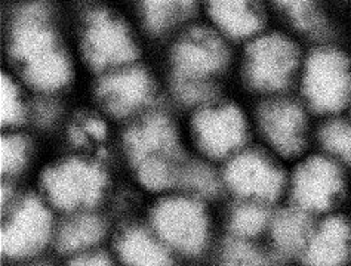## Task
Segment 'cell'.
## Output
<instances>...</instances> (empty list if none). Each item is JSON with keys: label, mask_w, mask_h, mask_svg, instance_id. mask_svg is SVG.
<instances>
[{"label": "cell", "mask_w": 351, "mask_h": 266, "mask_svg": "<svg viewBox=\"0 0 351 266\" xmlns=\"http://www.w3.org/2000/svg\"><path fill=\"white\" fill-rule=\"evenodd\" d=\"M12 55L23 62L29 83L45 92L57 90L70 79V64L48 24V6L30 3L18 11L12 30Z\"/></svg>", "instance_id": "1"}, {"label": "cell", "mask_w": 351, "mask_h": 266, "mask_svg": "<svg viewBox=\"0 0 351 266\" xmlns=\"http://www.w3.org/2000/svg\"><path fill=\"white\" fill-rule=\"evenodd\" d=\"M288 178L293 206L308 215H332L351 192V169L323 152L302 155Z\"/></svg>", "instance_id": "2"}, {"label": "cell", "mask_w": 351, "mask_h": 266, "mask_svg": "<svg viewBox=\"0 0 351 266\" xmlns=\"http://www.w3.org/2000/svg\"><path fill=\"white\" fill-rule=\"evenodd\" d=\"M302 103L311 113L330 117L348 113L351 107V58L335 48L310 53L301 79Z\"/></svg>", "instance_id": "3"}, {"label": "cell", "mask_w": 351, "mask_h": 266, "mask_svg": "<svg viewBox=\"0 0 351 266\" xmlns=\"http://www.w3.org/2000/svg\"><path fill=\"white\" fill-rule=\"evenodd\" d=\"M308 113L302 101L282 95L264 98L258 105V131L277 157H302L310 139Z\"/></svg>", "instance_id": "4"}, {"label": "cell", "mask_w": 351, "mask_h": 266, "mask_svg": "<svg viewBox=\"0 0 351 266\" xmlns=\"http://www.w3.org/2000/svg\"><path fill=\"white\" fill-rule=\"evenodd\" d=\"M298 66L300 49L292 40L277 33L263 36L246 49V83L267 98L277 96L291 86Z\"/></svg>", "instance_id": "5"}, {"label": "cell", "mask_w": 351, "mask_h": 266, "mask_svg": "<svg viewBox=\"0 0 351 266\" xmlns=\"http://www.w3.org/2000/svg\"><path fill=\"white\" fill-rule=\"evenodd\" d=\"M230 189L246 201L270 204L288 188V175L271 155L261 150L237 152L226 168Z\"/></svg>", "instance_id": "6"}, {"label": "cell", "mask_w": 351, "mask_h": 266, "mask_svg": "<svg viewBox=\"0 0 351 266\" xmlns=\"http://www.w3.org/2000/svg\"><path fill=\"white\" fill-rule=\"evenodd\" d=\"M42 185L55 206L73 210L97 203L103 196L106 175L97 164L71 159L46 170Z\"/></svg>", "instance_id": "7"}, {"label": "cell", "mask_w": 351, "mask_h": 266, "mask_svg": "<svg viewBox=\"0 0 351 266\" xmlns=\"http://www.w3.org/2000/svg\"><path fill=\"white\" fill-rule=\"evenodd\" d=\"M156 231L175 249L197 253L205 245L208 221L203 209L189 198H168L153 210Z\"/></svg>", "instance_id": "8"}, {"label": "cell", "mask_w": 351, "mask_h": 266, "mask_svg": "<svg viewBox=\"0 0 351 266\" xmlns=\"http://www.w3.org/2000/svg\"><path fill=\"white\" fill-rule=\"evenodd\" d=\"M83 51L95 70L120 66L136 57V48L128 27L103 9H97L88 16Z\"/></svg>", "instance_id": "9"}, {"label": "cell", "mask_w": 351, "mask_h": 266, "mask_svg": "<svg viewBox=\"0 0 351 266\" xmlns=\"http://www.w3.org/2000/svg\"><path fill=\"white\" fill-rule=\"evenodd\" d=\"M193 132L206 154L212 157H226L245 145L249 126L240 108L226 104L200 109L193 118Z\"/></svg>", "instance_id": "10"}, {"label": "cell", "mask_w": 351, "mask_h": 266, "mask_svg": "<svg viewBox=\"0 0 351 266\" xmlns=\"http://www.w3.org/2000/svg\"><path fill=\"white\" fill-rule=\"evenodd\" d=\"M227 58L223 40L214 31L196 27L184 34L175 46V76L206 79L212 72L223 68Z\"/></svg>", "instance_id": "11"}, {"label": "cell", "mask_w": 351, "mask_h": 266, "mask_svg": "<svg viewBox=\"0 0 351 266\" xmlns=\"http://www.w3.org/2000/svg\"><path fill=\"white\" fill-rule=\"evenodd\" d=\"M51 216L36 198H27L16 210L12 221L2 231V252L11 258L38 252L48 241Z\"/></svg>", "instance_id": "12"}, {"label": "cell", "mask_w": 351, "mask_h": 266, "mask_svg": "<svg viewBox=\"0 0 351 266\" xmlns=\"http://www.w3.org/2000/svg\"><path fill=\"white\" fill-rule=\"evenodd\" d=\"M301 256L306 266H348L351 263L348 215L332 213L314 225Z\"/></svg>", "instance_id": "13"}, {"label": "cell", "mask_w": 351, "mask_h": 266, "mask_svg": "<svg viewBox=\"0 0 351 266\" xmlns=\"http://www.w3.org/2000/svg\"><path fill=\"white\" fill-rule=\"evenodd\" d=\"M98 96L110 113L123 117L150 103L153 83L145 70L138 67L125 68L101 80Z\"/></svg>", "instance_id": "14"}, {"label": "cell", "mask_w": 351, "mask_h": 266, "mask_svg": "<svg viewBox=\"0 0 351 266\" xmlns=\"http://www.w3.org/2000/svg\"><path fill=\"white\" fill-rule=\"evenodd\" d=\"M125 146L135 164L147 159H181L177 133L168 117L154 113L134 124L125 135Z\"/></svg>", "instance_id": "15"}, {"label": "cell", "mask_w": 351, "mask_h": 266, "mask_svg": "<svg viewBox=\"0 0 351 266\" xmlns=\"http://www.w3.org/2000/svg\"><path fill=\"white\" fill-rule=\"evenodd\" d=\"M311 215L297 206L285 207L271 216L269 231L276 252L283 256L302 254L313 231Z\"/></svg>", "instance_id": "16"}, {"label": "cell", "mask_w": 351, "mask_h": 266, "mask_svg": "<svg viewBox=\"0 0 351 266\" xmlns=\"http://www.w3.org/2000/svg\"><path fill=\"white\" fill-rule=\"evenodd\" d=\"M209 12L221 29L234 38L255 34L264 24L258 0H209Z\"/></svg>", "instance_id": "17"}, {"label": "cell", "mask_w": 351, "mask_h": 266, "mask_svg": "<svg viewBox=\"0 0 351 266\" xmlns=\"http://www.w3.org/2000/svg\"><path fill=\"white\" fill-rule=\"evenodd\" d=\"M119 253L128 266H172L168 252L143 229H131L120 238Z\"/></svg>", "instance_id": "18"}, {"label": "cell", "mask_w": 351, "mask_h": 266, "mask_svg": "<svg viewBox=\"0 0 351 266\" xmlns=\"http://www.w3.org/2000/svg\"><path fill=\"white\" fill-rule=\"evenodd\" d=\"M320 152L351 169V116L325 117L316 131Z\"/></svg>", "instance_id": "19"}, {"label": "cell", "mask_w": 351, "mask_h": 266, "mask_svg": "<svg viewBox=\"0 0 351 266\" xmlns=\"http://www.w3.org/2000/svg\"><path fill=\"white\" fill-rule=\"evenodd\" d=\"M104 235V224L101 219L83 215L71 219L61 228L58 235V249L61 252H77L88 249Z\"/></svg>", "instance_id": "20"}, {"label": "cell", "mask_w": 351, "mask_h": 266, "mask_svg": "<svg viewBox=\"0 0 351 266\" xmlns=\"http://www.w3.org/2000/svg\"><path fill=\"white\" fill-rule=\"evenodd\" d=\"M145 24L152 31H163L191 14L196 0H141Z\"/></svg>", "instance_id": "21"}, {"label": "cell", "mask_w": 351, "mask_h": 266, "mask_svg": "<svg viewBox=\"0 0 351 266\" xmlns=\"http://www.w3.org/2000/svg\"><path fill=\"white\" fill-rule=\"evenodd\" d=\"M181 159H168V157H156L147 159L138 164V178L143 185L149 189H166L173 185H178Z\"/></svg>", "instance_id": "22"}, {"label": "cell", "mask_w": 351, "mask_h": 266, "mask_svg": "<svg viewBox=\"0 0 351 266\" xmlns=\"http://www.w3.org/2000/svg\"><path fill=\"white\" fill-rule=\"evenodd\" d=\"M271 215L267 204L246 201L240 204L232 216V229L239 238H254L269 229Z\"/></svg>", "instance_id": "23"}, {"label": "cell", "mask_w": 351, "mask_h": 266, "mask_svg": "<svg viewBox=\"0 0 351 266\" xmlns=\"http://www.w3.org/2000/svg\"><path fill=\"white\" fill-rule=\"evenodd\" d=\"M178 185L200 196H212L218 191V179L209 166L200 161H182Z\"/></svg>", "instance_id": "24"}, {"label": "cell", "mask_w": 351, "mask_h": 266, "mask_svg": "<svg viewBox=\"0 0 351 266\" xmlns=\"http://www.w3.org/2000/svg\"><path fill=\"white\" fill-rule=\"evenodd\" d=\"M224 266H273L271 259L246 238L228 241L223 250Z\"/></svg>", "instance_id": "25"}, {"label": "cell", "mask_w": 351, "mask_h": 266, "mask_svg": "<svg viewBox=\"0 0 351 266\" xmlns=\"http://www.w3.org/2000/svg\"><path fill=\"white\" fill-rule=\"evenodd\" d=\"M276 3H279L288 11L293 24L300 30L316 36L326 31V24L314 8V0H276Z\"/></svg>", "instance_id": "26"}, {"label": "cell", "mask_w": 351, "mask_h": 266, "mask_svg": "<svg viewBox=\"0 0 351 266\" xmlns=\"http://www.w3.org/2000/svg\"><path fill=\"white\" fill-rule=\"evenodd\" d=\"M173 90L184 104L195 105L205 104L215 98L217 89L208 79H193V77H173Z\"/></svg>", "instance_id": "27"}, {"label": "cell", "mask_w": 351, "mask_h": 266, "mask_svg": "<svg viewBox=\"0 0 351 266\" xmlns=\"http://www.w3.org/2000/svg\"><path fill=\"white\" fill-rule=\"evenodd\" d=\"M2 86H0V118L2 124L11 126L16 124L23 120V104L18 94L16 86L12 83L11 79L2 75Z\"/></svg>", "instance_id": "28"}, {"label": "cell", "mask_w": 351, "mask_h": 266, "mask_svg": "<svg viewBox=\"0 0 351 266\" xmlns=\"http://www.w3.org/2000/svg\"><path fill=\"white\" fill-rule=\"evenodd\" d=\"M0 166L3 173H15L23 168L27 154V142L21 136L8 135L0 144Z\"/></svg>", "instance_id": "29"}, {"label": "cell", "mask_w": 351, "mask_h": 266, "mask_svg": "<svg viewBox=\"0 0 351 266\" xmlns=\"http://www.w3.org/2000/svg\"><path fill=\"white\" fill-rule=\"evenodd\" d=\"M73 136H76V141L85 139L86 136H92L95 139H103L106 136V126L104 123L98 120L95 117H88L86 120H83L82 127H76L73 131Z\"/></svg>", "instance_id": "30"}, {"label": "cell", "mask_w": 351, "mask_h": 266, "mask_svg": "<svg viewBox=\"0 0 351 266\" xmlns=\"http://www.w3.org/2000/svg\"><path fill=\"white\" fill-rule=\"evenodd\" d=\"M57 113V105L53 103H49V101H40V103L36 105V118H38V122L42 124H49L52 120H55Z\"/></svg>", "instance_id": "31"}, {"label": "cell", "mask_w": 351, "mask_h": 266, "mask_svg": "<svg viewBox=\"0 0 351 266\" xmlns=\"http://www.w3.org/2000/svg\"><path fill=\"white\" fill-rule=\"evenodd\" d=\"M69 266H112V263L103 254H89L75 259Z\"/></svg>", "instance_id": "32"}, {"label": "cell", "mask_w": 351, "mask_h": 266, "mask_svg": "<svg viewBox=\"0 0 351 266\" xmlns=\"http://www.w3.org/2000/svg\"><path fill=\"white\" fill-rule=\"evenodd\" d=\"M348 219H350V225H351V212H350V215H348Z\"/></svg>", "instance_id": "33"}, {"label": "cell", "mask_w": 351, "mask_h": 266, "mask_svg": "<svg viewBox=\"0 0 351 266\" xmlns=\"http://www.w3.org/2000/svg\"><path fill=\"white\" fill-rule=\"evenodd\" d=\"M348 114L351 116V107H350V109H348Z\"/></svg>", "instance_id": "34"}, {"label": "cell", "mask_w": 351, "mask_h": 266, "mask_svg": "<svg viewBox=\"0 0 351 266\" xmlns=\"http://www.w3.org/2000/svg\"><path fill=\"white\" fill-rule=\"evenodd\" d=\"M348 266H351V263H350V265H348Z\"/></svg>", "instance_id": "35"}]
</instances>
